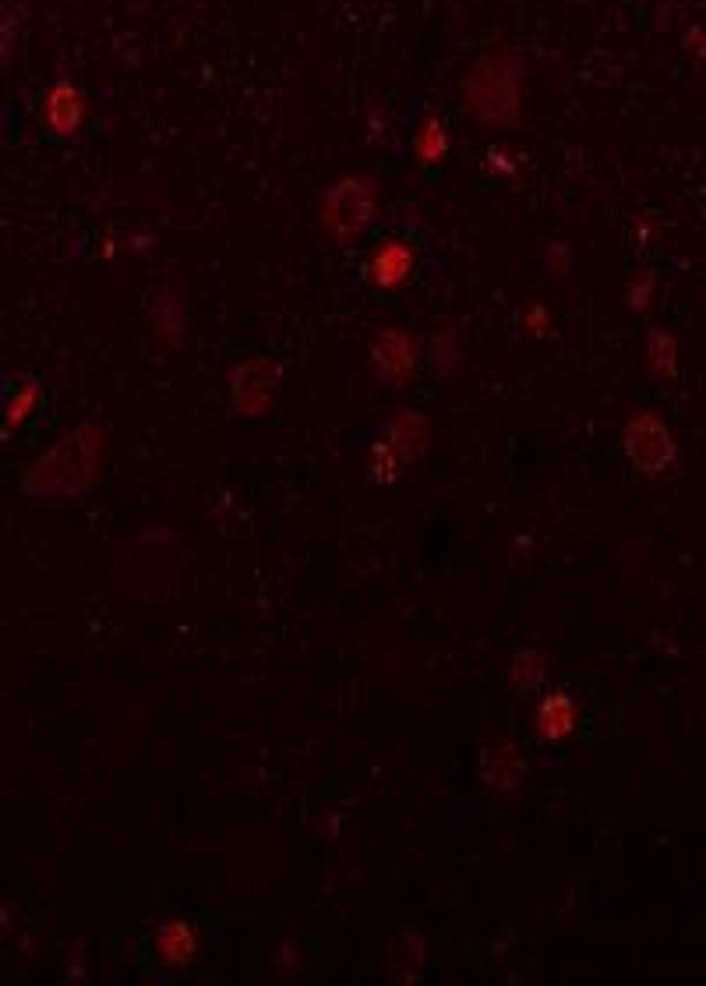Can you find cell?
<instances>
[{"mask_svg": "<svg viewBox=\"0 0 706 986\" xmlns=\"http://www.w3.org/2000/svg\"><path fill=\"white\" fill-rule=\"evenodd\" d=\"M654 294H657V276H654V273L636 276L633 284H629V308H633V312H647V308H650V300H654Z\"/></svg>", "mask_w": 706, "mask_h": 986, "instance_id": "18", "label": "cell"}, {"mask_svg": "<svg viewBox=\"0 0 706 986\" xmlns=\"http://www.w3.org/2000/svg\"><path fill=\"white\" fill-rule=\"evenodd\" d=\"M548 312H544L540 305H534L530 312H527V329L534 333V336H544V329H548Z\"/></svg>", "mask_w": 706, "mask_h": 986, "instance_id": "19", "label": "cell"}, {"mask_svg": "<svg viewBox=\"0 0 706 986\" xmlns=\"http://www.w3.org/2000/svg\"><path fill=\"white\" fill-rule=\"evenodd\" d=\"M424 435H428V432H424V417L420 414H410V411H399L392 417L386 442H381L378 453H375L378 464H386L378 474L386 477V481L396 477V471L407 467L410 460L424 450Z\"/></svg>", "mask_w": 706, "mask_h": 986, "instance_id": "5", "label": "cell"}, {"mask_svg": "<svg viewBox=\"0 0 706 986\" xmlns=\"http://www.w3.org/2000/svg\"><path fill=\"white\" fill-rule=\"evenodd\" d=\"M375 185L365 177H342L321 198V227L336 240H354L365 234L375 216Z\"/></svg>", "mask_w": 706, "mask_h": 986, "instance_id": "3", "label": "cell"}, {"mask_svg": "<svg viewBox=\"0 0 706 986\" xmlns=\"http://www.w3.org/2000/svg\"><path fill=\"white\" fill-rule=\"evenodd\" d=\"M39 404V382L32 375H18L8 382V396H4V435L14 428H22V421L36 411Z\"/></svg>", "mask_w": 706, "mask_h": 986, "instance_id": "14", "label": "cell"}, {"mask_svg": "<svg viewBox=\"0 0 706 986\" xmlns=\"http://www.w3.org/2000/svg\"><path fill=\"white\" fill-rule=\"evenodd\" d=\"M480 771H484V781L495 785V789H513V785L523 778V771H527V760H523V753L509 739H498V742H488V747H484Z\"/></svg>", "mask_w": 706, "mask_h": 986, "instance_id": "11", "label": "cell"}, {"mask_svg": "<svg viewBox=\"0 0 706 986\" xmlns=\"http://www.w3.org/2000/svg\"><path fill=\"white\" fill-rule=\"evenodd\" d=\"M43 114H47V125L60 138H71V135H78V128H82V120H86V99L71 82H57V86H50V92L43 99Z\"/></svg>", "mask_w": 706, "mask_h": 986, "instance_id": "10", "label": "cell"}, {"mask_svg": "<svg viewBox=\"0 0 706 986\" xmlns=\"http://www.w3.org/2000/svg\"><path fill=\"white\" fill-rule=\"evenodd\" d=\"M230 396H233V407L240 414H261L272 407V396H276V368L269 365V361H248V365H240L230 378Z\"/></svg>", "mask_w": 706, "mask_h": 986, "instance_id": "7", "label": "cell"}, {"mask_svg": "<svg viewBox=\"0 0 706 986\" xmlns=\"http://www.w3.org/2000/svg\"><path fill=\"white\" fill-rule=\"evenodd\" d=\"M467 103L480 125L513 128L519 120V60L513 53H480L463 78Z\"/></svg>", "mask_w": 706, "mask_h": 986, "instance_id": "2", "label": "cell"}, {"mask_svg": "<svg viewBox=\"0 0 706 986\" xmlns=\"http://www.w3.org/2000/svg\"><path fill=\"white\" fill-rule=\"evenodd\" d=\"M414 152L424 167H435L446 159L449 152V131H446V120L441 117H428L424 125L417 128V138H414Z\"/></svg>", "mask_w": 706, "mask_h": 986, "instance_id": "15", "label": "cell"}, {"mask_svg": "<svg viewBox=\"0 0 706 986\" xmlns=\"http://www.w3.org/2000/svg\"><path fill=\"white\" fill-rule=\"evenodd\" d=\"M156 952L159 958H163L167 965H173V969H185V965L195 962L198 955V934L191 923L185 919H170L159 927V937H156Z\"/></svg>", "mask_w": 706, "mask_h": 986, "instance_id": "13", "label": "cell"}, {"mask_svg": "<svg viewBox=\"0 0 706 986\" xmlns=\"http://www.w3.org/2000/svg\"><path fill=\"white\" fill-rule=\"evenodd\" d=\"M551 676V661L544 658L540 651H523L516 661H513V672H509V679H513V687L516 690H534V687H540L544 679Z\"/></svg>", "mask_w": 706, "mask_h": 986, "instance_id": "17", "label": "cell"}, {"mask_svg": "<svg viewBox=\"0 0 706 986\" xmlns=\"http://www.w3.org/2000/svg\"><path fill=\"white\" fill-rule=\"evenodd\" d=\"M625 453L647 474H664L675 464V438L657 414H639L625 425Z\"/></svg>", "mask_w": 706, "mask_h": 986, "instance_id": "4", "label": "cell"}, {"mask_svg": "<svg viewBox=\"0 0 706 986\" xmlns=\"http://www.w3.org/2000/svg\"><path fill=\"white\" fill-rule=\"evenodd\" d=\"M371 365L375 372L392 382V386H402V382H410L414 372H417V344L414 336L407 329H386L375 336L371 344Z\"/></svg>", "mask_w": 706, "mask_h": 986, "instance_id": "6", "label": "cell"}, {"mask_svg": "<svg viewBox=\"0 0 706 986\" xmlns=\"http://www.w3.org/2000/svg\"><path fill=\"white\" fill-rule=\"evenodd\" d=\"M424 969V940L417 930H399L386 944V973L392 983H414Z\"/></svg>", "mask_w": 706, "mask_h": 986, "instance_id": "12", "label": "cell"}, {"mask_svg": "<svg viewBox=\"0 0 706 986\" xmlns=\"http://www.w3.org/2000/svg\"><path fill=\"white\" fill-rule=\"evenodd\" d=\"M576 721H579L576 700L565 693V690H555V693H548V697L537 703L534 729H537V739L540 742H565V739L576 732Z\"/></svg>", "mask_w": 706, "mask_h": 986, "instance_id": "9", "label": "cell"}, {"mask_svg": "<svg viewBox=\"0 0 706 986\" xmlns=\"http://www.w3.org/2000/svg\"><path fill=\"white\" fill-rule=\"evenodd\" d=\"M647 365H650V372L657 378H675L678 375V347L664 329H654L650 339H647Z\"/></svg>", "mask_w": 706, "mask_h": 986, "instance_id": "16", "label": "cell"}, {"mask_svg": "<svg viewBox=\"0 0 706 986\" xmlns=\"http://www.w3.org/2000/svg\"><path fill=\"white\" fill-rule=\"evenodd\" d=\"M103 453H107V432L86 421V425H78L39 460H32L22 474V489L29 495H50V499L82 495L96 485L99 467H103Z\"/></svg>", "mask_w": 706, "mask_h": 986, "instance_id": "1", "label": "cell"}, {"mask_svg": "<svg viewBox=\"0 0 706 986\" xmlns=\"http://www.w3.org/2000/svg\"><path fill=\"white\" fill-rule=\"evenodd\" d=\"M414 262H417V255H414V248L407 245V240H399V237L381 240V245L368 258L371 287H378V290L402 287V284H407V276L414 273Z\"/></svg>", "mask_w": 706, "mask_h": 986, "instance_id": "8", "label": "cell"}]
</instances>
